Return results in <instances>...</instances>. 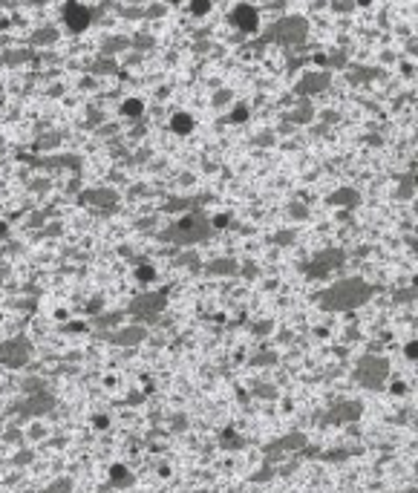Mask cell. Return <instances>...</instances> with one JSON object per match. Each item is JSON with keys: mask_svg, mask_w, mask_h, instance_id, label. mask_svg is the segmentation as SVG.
<instances>
[{"mask_svg": "<svg viewBox=\"0 0 418 493\" xmlns=\"http://www.w3.org/2000/svg\"><path fill=\"white\" fill-rule=\"evenodd\" d=\"M173 127H176V130H191V118H188V116L173 118Z\"/></svg>", "mask_w": 418, "mask_h": 493, "instance_id": "obj_2", "label": "cell"}, {"mask_svg": "<svg viewBox=\"0 0 418 493\" xmlns=\"http://www.w3.org/2000/svg\"><path fill=\"white\" fill-rule=\"evenodd\" d=\"M124 110H127V113H141V104L139 101H127Z\"/></svg>", "mask_w": 418, "mask_h": 493, "instance_id": "obj_4", "label": "cell"}, {"mask_svg": "<svg viewBox=\"0 0 418 493\" xmlns=\"http://www.w3.org/2000/svg\"><path fill=\"white\" fill-rule=\"evenodd\" d=\"M208 6H211L208 0H196V3H193V12H196V15H202V12H208Z\"/></svg>", "mask_w": 418, "mask_h": 493, "instance_id": "obj_3", "label": "cell"}, {"mask_svg": "<svg viewBox=\"0 0 418 493\" xmlns=\"http://www.w3.org/2000/svg\"><path fill=\"white\" fill-rule=\"evenodd\" d=\"M234 21L240 23L242 29H254V26H257V15H254V12H251L248 6H240V9H237Z\"/></svg>", "mask_w": 418, "mask_h": 493, "instance_id": "obj_1", "label": "cell"}]
</instances>
